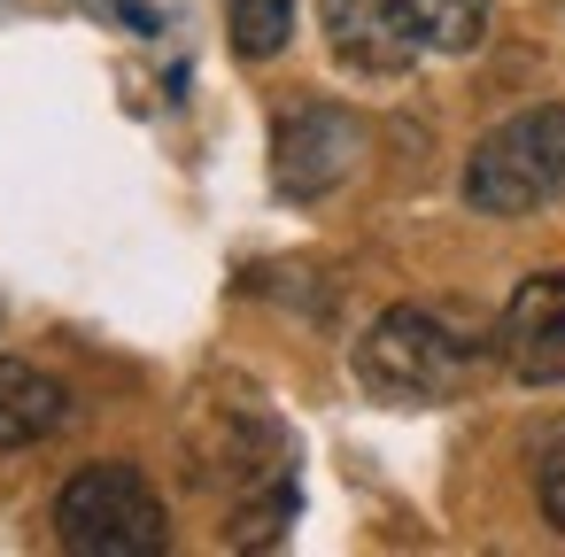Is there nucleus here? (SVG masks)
<instances>
[{
  "label": "nucleus",
  "mask_w": 565,
  "mask_h": 557,
  "mask_svg": "<svg viewBox=\"0 0 565 557\" xmlns=\"http://www.w3.org/2000/svg\"><path fill=\"white\" fill-rule=\"evenodd\" d=\"M534 503H542V518L565 534V426H550V433L534 441Z\"/></svg>",
  "instance_id": "9d476101"
},
{
  "label": "nucleus",
  "mask_w": 565,
  "mask_h": 557,
  "mask_svg": "<svg viewBox=\"0 0 565 557\" xmlns=\"http://www.w3.org/2000/svg\"><path fill=\"white\" fill-rule=\"evenodd\" d=\"M225 32L241 63H271L295 40V0H225Z\"/></svg>",
  "instance_id": "1a4fd4ad"
},
{
  "label": "nucleus",
  "mask_w": 565,
  "mask_h": 557,
  "mask_svg": "<svg viewBox=\"0 0 565 557\" xmlns=\"http://www.w3.org/2000/svg\"><path fill=\"white\" fill-rule=\"evenodd\" d=\"M495 341H480L472 325H457L434 302H395L364 325L356 341V387L372 403L395 410H426V403H457L480 372H488Z\"/></svg>",
  "instance_id": "f257e3e1"
},
{
  "label": "nucleus",
  "mask_w": 565,
  "mask_h": 557,
  "mask_svg": "<svg viewBox=\"0 0 565 557\" xmlns=\"http://www.w3.org/2000/svg\"><path fill=\"white\" fill-rule=\"evenodd\" d=\"M71 426V387L40 364H17L0 356V457L9 449H40Z\"/></svg>",
  "instance_id": "0eeeda50"
},
{
  "label": "nucleus",
  "mask_w": 565,
  "mask_h": 557,
  "mask_svg": "<svg viewBox=\"0 0 565 557\" xmlns=\"http://www.w3.org/2000/svg\"><path fill=\"white\" fill-rule=\"evenodd\" d=\"M364 163V125L333 101H302L271 125V186L287 202H326Z\"/></svg>",
  "instance_id": "20e7f679"
},
{
  "label": "nucleus",
  "mask_w": 565,
  "mask_h": 557,
  "mask_svg": "<svg viewBox=\"0 0 565 557\" xmlns=\"http://www.w3.org/2000/svg\"><path fill=\"white\" fill-rule=\"evenodd\" d=\"M565 194V101H534L488 125L465 156V210L472 217H534Z\"/></svg>",
  "instance_id": "f03ea898"
},
{
  "label": "nucleus",
  "mask_w": 565,
  "mask_h": 557,
  "mask_svg": "<svg viewBox=\"0 0 565 557\" xmlns=\"http://www.w3.org/2000/svg\"><path fill=\"white\" fill-rule=\"evenodd\" d=\"M495 356L526 387H557L565 379V264L511 287V302L495 318Z\"/></svg>",
  "instance_id": "39448f33"
},
{
  "label": "nucleus",
  "mask_w": 565,
  "mask_h": 557,
  "mask_svg": "<svg viewBox=\"0 0 565 557\" xmlns=\"http://www.w3.org/2000/svg\"><path fill=\"white\" fill-rule=\"evenodd\" d=\"M318 32H326V55L349 78H403L418 63L403 0H318Z\"/></svg>",
  "instance_id": "423d86ee"
},
{
  "label": "nucleus",
  "mask_w": 565,
  "mask_h": 557,
  "mask_svg": "<svg viewBox=\"0 0 565 557\" xmlns=\"http://www.w3.org/2000/svg\"><path fill=\"white\" fill-rule=\"evenodd\" d=\"M403 24L418 40V55H472L495 24L488 0H403Z\"/></svg>",
  "instance_id": "6e6552de"
},
{
  "label": "nucleus",
  "mask_w": 565,
  "mask_h": 557,
  "mask_svg": "<svg viewBox=\"0 0 565 557\" xmlns=\"http://www.w3.org/2000/svg\"><path fill=\"white\" fill-rule=\"evenodd\" d=\"M55 542L71 557H163L171 549V511L156 480L125 457L78 464L55 495Z\"/></svg>",
  "instance_id": "7ed1b4c3"
}]
</instances>
